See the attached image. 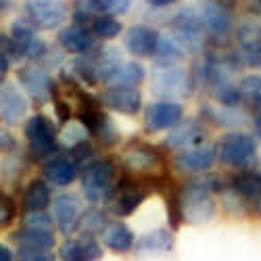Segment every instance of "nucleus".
<instances>
[{"instance_id":"f257e3e1","label":"nucleus","mask_w":261,"mask_h":261,"mask_svg":"<svg viewBox=\"0 0 261 261\" xmlns=\"http://www.w3.org/2000/svg\"><path fill=\"white\" fill-rule=\"evenodd\" d=\"M119 176L121 169L111 157H96L88 165H84L80 169V182L86 201L92 203L94 207L109 205V201L115 194Z\"/></svg>"},{"instance_id":"f03ea898","label":"nucleus","mask_w":261,"mask_h":261,"mask_svg":"<svg viewBox=\"0 0 261 261\" xmlns=\"http://www.w3.org/2000/svg\"><path fill=\"white\" fill-rule=\"evenodd\" d=\"M23 136L28 140V153H30L32 161L44 165L53 157L61 155L59 127L48 115L36 113L32 117H28V121L23 125Z\"/></svg>"},{"instance_id":"7ed1b4c3","label":"nucleus","mask_w":261,"mask_h":261,"mask_svg":"<svg viewBox=\"0 0 261 261\" xmlns=\"http://www.w3.org/2000/svg\"><path fill=\"white\" fill-rule=\"evenodd\" d=\"M153 192L148 176H134L129 171H121L113 199L109 201V209L117 217H129L138 211V207L146 201V197Z\"/></svg>"},{"instance_id":"20e7f679","label":"nucleus","mask_w":261,"mask_h":261,"mask_svg":"<svg viewBox=\"0 0 261 261\" xmlns=\"http://www.w3.org/2000/svg\"><path fill=\"white\" fill-rule=\"evenodd\" d=\"M169 36L184 53L197 55L205 44V28L199 9L184 7L169 19Z\"/></svg>"},{"instance_id":"39448f33","label":"nucleus","mask_w":261,"mask_h":261,"mask_svg":"<svg viewBox=\"0 0 261 261\" xmlns=\"http://www.w3.org/2000/svg\"><path fill=\"white\" fill-rule=\"evenodd\" d=\"M194 80L192 73L182 67H153L150 71V90L161 100H173L178 102L180 98H188L194 92Z\"/></svg>"},{"instance_id":"423d86ee","label":"nucleus","mask_w":261,"mask_h":261,"mask_svg":"<svg viewBox=\"0 0 261 261\" xmlns=\"http://www.w3.org/2000/svg\"><path fill=\"white\" fill-rule=\"evenodd\" d=\"M121 163L125 171L134 176H157L165 173L163 169V153L144 140H129L121 150Z\"/></svg>"},{"instance_id":"0eeeda50","label":"nucleus","mask_w":261,"mask_h":261,"mask_svg":"<svg viewBox=\"0 0 261 261\" xmlns=\"http://www.w3.org/2000/svg\"><path fill=\"white\" fill-rule=\"evenodd\" d=\"M215 209L217 205L213 199V192L205 190L194 180H188L182 186V215L186 224L192 226L207 224L209 220H213Z\"/></svg>"},{"instance_id":"6e6552de","label":"nucleus","mask_w":261,"mask_h":261,"mask_svg":"<svg viewBox=\"0 0 261 261\" xmlns=\"http://www.w3.org/2000/svg\"><path fill=\"white\" fill-rule=\"evenodd\" d=\"M215 155L224 165L247 169L257 155V142L243 132H230L215 144Z\"/></svg>"},{"instance_id":"1a4fd4ad","label":"nucleus","mask_w":261,"mask_h":261,"mask_svg":"<svg viewBox=\"0 0 261 261\" xmlns=\"http://www.w3.org/2000/svg\"><path fill=\"white\" fill-rule=\"evenodd\" d=\"M234 7L236 0H207L203 3L199 15L205 28V36H209L213 42L224 40L234 23Z\"/></svg>"},{"instance_id":"9d476101","label":"nucleus","mask_w":261,"mask_h":261,"mask_svg":"<svg viewBox=\"0 0 261 261\" xmlns=\"http://www.w3.org/2000/svg\"><path fill=\"white\" fill-rule=\"evenodd\" d=\"M23 19L40 32L57 30L67 21V7L61 0H28L23 7Z\"/></svg>"},{"instance_id":"9b49d317","label":"nucleus","mask_w":261,"mask_h":261,"mask_svg":"<svg viewBox=\"0 0 261 261\" xmlns=\"http://www.w3.org/2000/svg\"><path fill=\"white\" fill-rule=\"evenodd\" d=\"M17 80L21 84V88L28 94V98L42 107L46 105L50 98H53V90H55V80L50 77L48 69L40 67L36 63H30V65H23V67L17 69Z\"/></svg>"},{"instance_id":"f8f14e48","label":"nucleus","mask_w":261,"mask_h":261,"mask_svg":"<svg viewBox=\"0 0 261 261\" xmlns=\"http://www.w3.org/2000/svg\"><path fill=\"white\" fill-rule=\"evenodd\" d=\"M9 36H11V40H13V44H15V50H17V57H19V59H28V61L40 65L42 61H44V57L50 53L48 44L36 34V30L28 23L25 19L15 21Z\"/></svg>"},{"instance_id":"ddd939ff","label":"nucleus","mask_w":261,"mask_h":261,"mask_svg":"<svg viewBox=\"0 0 261 261\" xmlns=\"http://www.w3.org/2000/svg\"><path fill=\"white\" fill-rule=\"evenodd\" d=\"M184 119V107L173 100H157L144 109V129L148 134L173 129Z\"/></svg>"},{"instance_id":"4468645a","label":"nucleus","mask_w":261,"mask_h":261,"mask_svg":"<svg viewBox=\"0 0 261 261\" xmlns=\"http://www.w3.org/2000/svg\"><path fill=\"white\" fill-rule=\"evenodd\" d=\"M98 100L102 109L115 111L121 115H138L142 111V92L138 88H125V86H107L100 90Z\"/></svg>"},{"instance_id":"2eb2a0df","label":"nucleus","mask_w":261,"mask_h":261,"mask_svg":"<svg viewBox=\"0 0 261 261\" xmlns=\"http://www.w3.org/2000/svg\"><path fill=\"white\" fill-rule=\"evenodd\" d=\"M53 222L55 228L65 234V236H71L75 232V226L80 222V215H82V201L77 194L73 192H61L53 199Z\"/></svg>"},{"instance_id":"dca6fc26","label":"nucleus","mask_w":261,"mask_h":261,"mask_svg":"<svg viewBox=\"0 0 261 261\" xmlns=\"http://www.w3.org/2000/svg\"><path fill=\"white\" fill-rule=\"evenodd\" d=\"M105 249L98 238L88 236H67L57 251L59 261H100Z\"/></svg>"},{"instance_id":"f3484780","label":"nucleus","mask_w":261,"mask_h":261,"mask_svg":"<svg viewBox=\"0 0 261 261\" xmlns=\"http://www.w3.org/2000/svg\"><path fill=\"white\" fill-rule=\"evenodd\" d=\"M30 111V100L15 84H0V123L15 125L23 121Z\"/></svg>"},{"instance_id":"a211bd4d","label":"nucleus","mask_w":261,"mask_h":261,"mask_svg":"<svg viewBox=\"0 0 261 261\" xmlns=\"http://www.w3.org/2000/svg\"><path fill=\"white\" fill-rule=\"evenodd\" d=\"M59 44L65 53H69V55H88L92 53L94 48H98V38L92 34L90 28H86V25H67V28H63L59 32Z\"/></svg>"},{"instance_id":"6ab92c4d","label":"nucleus","mask_w":261,"mask_h":261,"mask_svg":"<svg viewBox=\"0 0 261 261\" xmlns=\"http://www.w3.org/2000/svg\"><path fill=\"white\" fill-rule=\"evenodd\" d=\"M203 138H205L203 121H199V119H182L176 127L169 129L163 146L169 148V150H178L180 153V150L203 144Z\"/></svg>"},{"instance_id":"aec40b11","label":"nucleus","mask_w":261,"mask_h":261,"mask_svg":"<svg viewBox=\"0 0 261 261\" xmlns=\"http://www.w3.org/2000/svg\"><path fill=\"white\" fill-rule=\"evenodd\" d=\"M161 34L148 25H132L125 32V48L134 59H150L155 57Z\"/></svg>"},{"instance_id":"412c9836","label":"nucleus","mask_w":261,"mask_h":261,"mask_svg":"<svg viewBox=\"0 0 261 261\" xmlns=\"http://www.w3.org/2000/svg\"><path fill=\"white\" fill-rule=\"evenodd\" d=\"M215 161H217L215 146H209V144H199V146L180 150V153L173 157V165H176L180 171L197 173V176L211 169Z\"/></svg>"},{"instance_id":"4be33fe9","label":"nucleus","mask_w":261,"mask_h":261,"mask_svg":"<svg viewBox=\"0 0 261 261\" xmlns=\"http://www.w3.org/2000/svg\"><path fill=\"white\" fill-rule=\"evenodd\" d=\"M42 180H46L53 186H71L80 178V167L73 163V159L65 153L57 155L50 161L42 165Z\"/></svg>"},{"instance_id":"5701e85b","label":"nucleus","mask_w":261,"mask_h":261,"mask_svg":"<svg viewBox=\"0 0 261 261\" xmlns=\"http://www.w3.org/2000/svg\"><path fill=\"white\" fill-rule=\"evenodd\" d=\"M100 245H102V249H109L113 253L123 255V253L134 251L136 236H134L132 228H129L125 222L113 220V222H109V226L100 234Z\"/></svg>"},{"instance_id":"b1692460","label":"nucleus","mask_w":261,"mask_h":261,"mask_svg":"<svg viewBox=\"0 0 261 261\" xmlns=\"http://www.w3.org/2000/svg\"><path fill=\"white\" fill-rule=\"evenodd\" d=\"M50 203H53L50 184L42 178L32 180L23 190V197H21V209H23V213L46 211L50 207Z\"/></svg>"},{"instance_id":"393cba45","label":"nucleus","mask_w":261,"mask_h":261,"mask_svg":"<svg viewBox=\"0 0 261 261\" xmlns=\"http://www.w3.org/2000/svg\"><path fill=\"white\" fill-rule=\"evenodd\" d=\"M11 241L17 245V249H40V251H55L57 236L55 232H44V230H32L19 226L13 234Z\"/></svg>"},{"instance_id":"a878e982","label":"nucleus","mask_w":261,"mask_h":261,"mask_svg":"<svg viewBox=\"0 0 261 261\" xmlns=\"http://www.w3.org/2000/svg\"><path fill=\"white\" fill-rule=\"evenodd\" d=\"M173 249V232L169 228H157L136 238L134 251L140 255H157V253H169Z\"/></svg>"},{"instance_id":"bb28decb","label":"nucleus","mask_w":261,"mask_h":261,"mask_svg":"<svg viewBox=\"0 0 261 261\" xmlns=\"http://www.w3.org/2000/svg\"><path fill=\"white\" fill-rule=\"evenodd\" d=\"M230 190H234L243 201L253 203L257 207L261 203V173L251 169L236 173L230 180Z\"/></svg>"},{"instance_id":"cd10ccee","label":"nucleus","mask_w":261,"mask_h":261,"mask_svg":"<svg viewBox=\"0 0 261 261\" xmlns=\"http://www.w3.org/2000/svg\"><path fill=\"white\" fill-rule=\"evenodd\" d=\"M109 213L102 207H88L84 209L80 215V222L75 226V234L77 236H88V238H96L105 232V228L109 226Z\"/></svg>"},{"instance_id":"c85d7f7f","label":"nucleus","mask_w":261,"mask_h":261,"mask_svg":"<svg viewBox=\"0 0 261 261\" xmlns=\"http://www.w3.org/2000/svg\"><path fill=\"white\" fill-rule=\"evenodd\" d=\"M123 55L119 48L115 46H100L96 50V73H98V82L100 84H109V80H111L115 75V71L121 67L123 63Z\"/></svg>"},{"instance_id":"c756f323","label":"nucleus","mask_w":261,"mask_h":261,"mask_svg":"<svg viewBox=\"0 0 261 261\" xmlns=\"http://www.w3.org/2000/svg\"><path fill=\"white\" fill-rule=\"evenodd\" d=\"M146 77V69L138 61H123L121 67L115 71V75L109 80L107 86H125V88H138Z\"/></svg>"},{"instance_id":"7c9ffc66","label":"nucleus","mask_w":261,"mask_h":261,"mask_svg":"<svg viewBox=\"0 0 261 261\" xmlns=\"http://www.w3.org/2000/svg\"><path fill=\"white\" fill-rule=\"evenodd\" d=\"M203 119H209L211 123H217L222 127H238L247 123V115L241 111L238 107H222V109H211V107H203Z\"/></svg>"},{"instance_id":"2f4dec72","label":"nucleus","mask_w":261,"mask_h":261,"mask_svg":"<svg viewBox=\"0 0 261 261\" xmlns=\"http://www.w3.org/2000/svg\"><path fill=\"white\" fill-rule=\"evenodd\" d=\"M165 192V207H167V220H169V230H178L180 224L184 222L182 215V186H176L171 180L163 188Z\"/></svg>"},{"instance_id":"473e14b6","label":"nucleus","mask_w":261,"mask_h":261,"mask_svg":"<svg viewBox=\"0 0 261 261\" xmlns=\"http://www.w3.org/2000/svg\"><path fill=\"white\" fill-rule=\"evenodd\" d=\"M153 59H155L157 67H176L184 59V50L171 40V36H161Z\"/></svg>"},{"instance_id":"72a5a7b5","label":"nucleus","mask_w":261,"mask_h":261,"mask_svg":"<svg viewBox=\"0 0 261 261\" xmlns=\"http://www.w3.org/2000/svg\"><path fill=\"white\" fill-rule=\"evenodd\" d=\"M238 92H241V102H245L249 109L259 115L261 113V75H245L238 84Z\"/></svg>"},{"instance_id":"f704fd0d","label":"nucleus","mask_w":261,"mask_h":261,"mask_svg":"<svg viewBox=\"0 0 261 261\" xmlns=\"http://www.w3.org/2000/svg\"><path fill=\"white\" fill-rule=\"evenodd\" d=\"M96 144L105 146V148H111V146H117L119 140H121V134H119V127L115 125V121L109 117V113L100 119L98 127L94 129V134L90 136Z\"/></svg>"},{"instance_id":"c9c22d12","label":"nucleus","mask_w":261,"mask_h":261,"mask_svg":"<svg viewBox=\"0 0 261 261\" xmlns=\"http://www.w3.org/2000/svg\"><path fill=\"white\" fill-rule=\"evenodd\" d=\"M90 30L98 40H113L123 32V25L113 15H98V17H94Z\"/></svg>"},{"instance_id":"e433bc0d","label":"nucleus","mask_w":261,"mask_h":261,"mask_svg":"<svg viewBox=\"0 0 261 261\" xmlns=\"http://www.w3.org/2000/svg\"><path fill=\"white\" fill-rule=\"evenodd\" d=\"M67 155L73 159V163H75L80 169L98 157V155H96V146H94V142H92L90 138H86V140L73 144L71 148H67Z\"/></svg>"},{"instance_id":"4c0bfd02","label":"nucleus","mask_w":261,"mask_h":261,"mask_svg":"<svg viewBox=\"0 0 261 261\" xmlns=\"http://www.w3.org/2000/svg\"><path fill=\"white\" fill-rule=\"evenodd\" d=\"M21 226L32 228V230H44V232H55V222L48 211H38V213H23L21 217Z\"/></svg>"},{"instance_id":"58836bf2","label":"nucleus","mask_w":261,"mask_h":261,"mask_svg":"<svg viewBox=\"0 0 261 261\" xmlns=\"http://www.w3.org/2000/svg\"><path fill=\"white\" fill-rule=\"evenodd\" d=\"M211 92L222 107H238L241 105V92H238V86H234V82H226L222 86H217V88H213Z\"/></svg>"},{"instance_id":"ea45409f","label":"nucleus","mask_w":261,"mask_h":261,"mask_svg":"<svg viewBox=\"0 0 261 261\" xmlns=\"http://www.w3.org/2000/svg\"><path fill=\"white\" fill-rule=\"evenodd\" d=\"M17 217V205L7 192L0 190V230L11 226Z\"/></svg>"},{"instance_id":"a19ab883","label":"nucleus","mask_w":261,"mask_h":261,"mask_svg":"<svg viewBox=\"0 0 261 261\" xmlns=\"http://www.w3.org/2000/svg\"><path fill=\"white\" fill-rule=\"evenodd\" d=\"M238 63L251 65V67H261V40L253 42V44H245L238 50Z\"/></svg>"},{"instance_id":"79ce46f5","label":"nucleus","mask_w":261,"mask_h":261,"mask_svg":"<svg viewBox=\"0 0 261 261\" xmlns=\"http://www.w3.org/2000/svg\"><path fill=\"white\" fill-rule=\"evenodd\" d=\"M15 261H57V253L40 249H17Z\"/></svg>"},{"instance_id":"37998d69","label":"nucleus","mask_w":261,"mask_h":261,"mask_svg":"<svg viewBox=\"0 0 261 261\" xmlns=\"http://www.w3.org/2000/svg\"><path fill=\"white\" fill-rule=\"evenodd\" d=\"M105 15H113V17H119L123 13L129 11V5H132V0H98Z\"/></svg>"},{"instance_id":"c03bdc74","label":"nucleus","mask_w":261,"mask_h":261,"mask_svg":"<svg viewBox=\"0 0 261 261\" xmlns=\"http://www.w3.org/2000/svg\"><path fill=\"white\" fill-rule=\"evenodd\" d=\"M17 150V138L7 127H0V155H11Z\"/></svg>"},{"instance_id":"a18cd8bd","label":"nucleus","mask_w":261,"mask_h":261,"mask_svg":"<svg viewBox=\"0 0 261 261\" xmlns=\"http://www.w3.org/2000/svg\"><path fill=\"white\" fill-rule=\"evenodd\" d=\"M0 55L7 57L9 61H17V59H19L11 36H7V34H3V32H0Z\"/></svg>"},{"instance_id":"49530a36","label":"nucleus","mask_w":261,"mask_h":261,"mask_svg":"<svg viewBox=\"0 0 261 261\" xmlns=\"http://www.w3.org/2000/svg\"><path fill=\"white\" fill-rule=\"evenodd\" d=\"M178 3L180 0H146V5L153 7V9H167V7H173Z\"/></svg>"},{"instance_id":"de8ad7c7","label":"nucleus","mask_w":261,"mask_h":261,"mask_svg":"<svg viewBox=\"0 0 261 261\" xmlns=\"http://www.w3.org/2000/svg\"><path fill=\"white\" fill-rule=\"evenodd\" d=\"M9 69H11V61L0 55V84H5V80L9 75Z\"/></svg>"},{"instance_id":"09e8293b","label":"nucleus","mask_w":261,"mask_h":261,"mask_svg":"<svg viewBox=\"0 0 261 261\" xmlns=\"http://www.w3.org/2000/svg\"><path fill=\"white\" fill-rule=\"evenodd\" d=\"M0 261H15V253L7 245H0Z\"/></svg>"},{"instance_id":"8fccbe9b","label":"nucleus","mask_w":261,"mask_h":261,"mask_svg":"<svg viewBox=\"0 0 261 261\" xmlns=\"http://www.w3.org/2000/svg\"><path fill=\"white\" fill-rule=\"evenodd\" d=\"M13 5H15V0H0V13L11 11V9H13Z\"/></svg>"},{"instance_id":"3c124183","label":"nucleus","mask_w":261,"mask_h":261,"mask_svg":"<svg viewBox=\"0 0 261 261\" xmlns=\"http://www.w3.org/2000/svg\"><path fill=\"white\" fill-rule=\"evenodd\" d=\"M253 127H255L257 136H261V113H259V115H255V119H253Z\"/></svg>"},{"instance_id":"603ef678","label":"nucleus","mask_w":261,"mask_h":261,"mask_svg":"<svg viewBox=\"0 0 261 261\" xmlns=\"http://www.w3.org/2000/svg\"><path fill=\"white\" fill-rule=\"evenodd\" d=\"M257 209H259V213H261V203H259V205H257Z\"/></svg>"}]
</instances>
